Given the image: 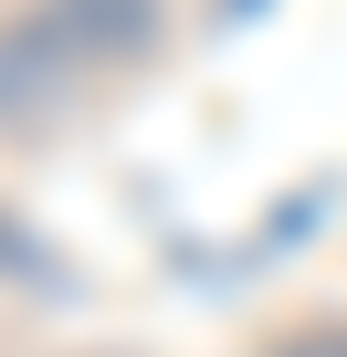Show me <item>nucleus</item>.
I'll list each match as a JSON object with an SVG mask.
<instances>
[{"label":"nucleus","instance_id":"obj_1","mask_svg":"<svg viewBox=\"0 0 347 357\" xmlns=\"http://www.w3.org/2000/svg\"><path fill=\"white\" fill-rule=\"evenodd\" d=\"M74 74H84V63L53 43V22H43V11H11V22H0V137L53 126L64 95H74Z\"/></svg>","mask_w":347,"mask_h":357},{"label":"nucleus","instance_id":"obj_2","mask_svg":"<svg viewBox=\"0 0 347 357\" xmlns=\"http://www.w3.org/2000/svg\"><path fill=\"white\" fill-rule=\"evenodd\" d=\"M43 22L74 63H137L158 43V0H43Z\"/></svg>","mask_w":347,"mask_h":357},{"label":"nucleus","instance_id":"obj_3","mask_svg":"<svg viewBox=\"0 0 347 357\" xmlns=\"http://www.w3.org/2000/svg\"><path fill=\"white\" fill-rule=\"evenodd\" d=\"M274 357H347V326H295L274 336Z\"/></svg>","mask_w":347,"mask_h":357},{"label":"nucleus","instance_id":"obj_4","mask_svg":"<svg viewBox=\"0 0 347 357\" xmlns=\"http://www.w3.org/2000/svg\"><path fill=\"white\" fill-rule=\"evenodd\" d=\"M0 273H43V242H32V231H11V221H0Z\"/></svg>","mask_w":347,"mask_h":357}]
</instances>
